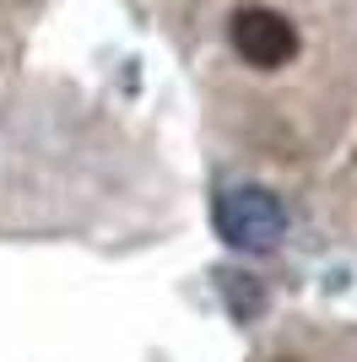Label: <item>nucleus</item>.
<instances>
[{"instance_id": "f257e3e1", "label": "nucleus", "mask_w": 357, "mask_h": 362, "mask_svg": "<svg viewBox=\"0 0 357 362\" xmlns=\"http://www.w3.org/2000/svg\"><path fill=\"white\" fill-rule=\"evenodd\" d=\"M227 38H233L238 60L254 65V71H282L298 54V28L271 6H238L233 22H227Z\"/></svg>"}]
</instances>
